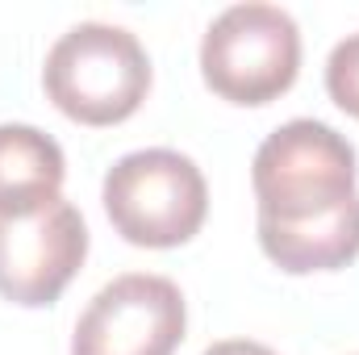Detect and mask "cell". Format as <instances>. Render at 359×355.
I'll return each mask as SVG.
<instances>
[{"label":"cell","instance_id":"obj_1","mask_svg":"<svg viewBox=\"0 0 359 355\" xmlns=\"http://www.w3.org/2000/svg\"><path fill=\"white\" fill-rule=\"evenodd\" d=\"M359 159L326 121L297 117L255 151L259 247L288 276L339 272L359 255Z\"/></svg>","mask_w":359,"mask_h":355},{"label":"cell","instance_id":"obj_2","mask_svg":"<svg viewBox=\"0 0 359 355\" xmlns=\"http://www.w3.org/2000/svg\"><path fill=\"white\" fill-rule=\"evenodd\" d=\"M42 88L63 117L80 126H117L147 100L151 59L130 29L80 21L50 46Z\"/></svg>","mask_w":359,"mask_h":355},{"label":"cell","instance_id":"obj_3","mask_svg":"<svg viewBox=\"0 0 359 355\" xmlns=\"http://www.w3.org/2000/svg\"><path fill=\"white\" fill-rule=\"evenodd\" d=\"M104 213L130 247L168 251L201 234L209 213V184L201 168L168 147L121 155L100 184Z\"/></svg>","mask_w":359,"mask_h":355},{"label":"cell","instance_id":"obj_4","mask_svg":"<svg viewBox=\"0 0 359 355\" xmlns=\"http://www.w3.org/2000/svg\"><path fill=\"white\" fill-rule=\"evenodd\" d=\"M301 29L280 4H230L201 38L205 88L230 105H271L297 84Z\"/></svg>","mask_w":359,"mask_h":355},{"label":"cell","instance_id":"obj_5","mask_svg":"<svg viewBox=\"0 0 359 355\" xmlns=\"http://www.w3.org/2000/svg\"><path fill=\"white\" fill-rule=\"evenodd\" d=\"M188 305L176 280L126 272L109 280L76 322L72 355H176Z\"/></svg>","mask_w":359,"mask_h":355},{"label":"cell","instance_id":"obj_6","mask_svg":"<svg viewBox=\"0 0 359 355\" xmlns=\"http://www.w3.org/2000/svg\"><path fill=\"white\" fill-rule=\"evenodd\" d=\"M88 260V226L72 201L0 217V297L25 309L55 305Z\"/></svg>","mask_w":359,"mask_h":355},{"label":"cell","instance_id":"obj_7","mask_svg":"<svg viewBox=\"0 0 359 355\" xmlns=\"http://www.w3.org/2000/svg\"><path fill=\"white\" fill-rule=\"evenodd\" d=\"M67 159L63 147L21 121L0 126V217H25L63 196Z\"/></svg>","mask_w":359,"mask_h":355},{"label":"cell","instance_id":"obj_8","mask_svg":"<svg viewBox=\"0 0 359 355\" xmlns=\"http://www.w3.org/2000/svg\"><path fill=\"white\" fill-rule=\"evenodd\" d=\"M326 92L330 100L359 121V34L343 38L326 59Z\"/></svg>","mask_w":359,"mask_h":355},{"label":"cell","instance_id":"obj_9","mask_svg":"<svg viewBox=\"0 0 359 355\" xmlns=\"http://www.w3.org/2000/svg\"><path fill=\"white\" fill-rule=\"evenodd\" d=\"M205 355H276V351L264 347V343H251V339H222V343H213Z\"/></svg>","mask_w":359,"mask_h":355},{"label":"cell","instance_id":"obj_10","mask_svg":"<svg viewBox=\"0 0 359 355\" xmlns=\"http://www.w3.org/2000/svg\"><path fill=\"white\" fill-rule=\"evenodd\" d=\"M355 355H359V351H355Z\"/></svg>","mask_w":359,"mask_h":355}]
</instances>
